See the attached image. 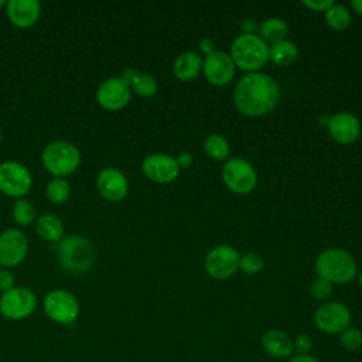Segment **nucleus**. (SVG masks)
<instances>
[{
	"instance_id": "aec40b11",
	"label": "nucleus",
	"mask_w": 362,
	"mask_h": 362,
	"mask_svg": "<svg viewBox=\"0 0 362 362\" xmlns=\"http://www.w3.org/2000/svg\"><path fill=\"white\" fill-rule=\"evenodd\" d=\"M201 71L202 59L194 51H185L180 54L173 64V72L180 81H192L199 75Z\"/></svg>"
},
{
	"instance_id": "4468645a",
	"label": "nucleus",
	"mask_w": 362,
	"mask_h": 362,
	"mask_svg": "<svg viewBox=\"0 0 362 362\" xmlns=\"http://www.w3.org/2000/svg\"><path fill=\"white\" fill-rule=\"evenodd\" d=\"M235 64L229 54L223 51H214L209 55H205L202 61V71L206 81L215 86L228 85L235 76Z\"/></svg>"
},
{
	"instance_id": "4be33fe9",
	"label": "nucleus",
	"mask_w": 362,
	"mask_h": 362,
	"mask_svg": "<svg viewBox=\"0 0 362 362\" xmlns=\"http://www.w3.org/2000/svg\"><path fill=\"white\" fill-rule=\"evenodd\" d=\"M37 233L48 242H59L64 238V225L52 214L41 215L35 222Z\"/></svg>"
},
{
	"instance_id": "1a4fd4ad",
	"label": "nucleus",
	"mask_w": 362,
	"mask_h": 362,
	"mask_svg": "<svg viewBox=\"0 0 362 362\" xmlns=\"http://www.w3.org/2000/svg\"><path fill=\"white\" fill-rule=\"evenodd\" d=\"M37 307L35 294L25 287H13L0 298V313L8 320H23L34 313Z\"/></svg>"
},
{
	"instance_id": "a878e982",
	"label": "nucleus",
	"mask_w": 362,
	"mask_h": 362,
	"mask_svg": "<svg viewBox=\"0 0 362 362\" xmlns=\"http://www.w3.org/2000/svg\"><path fill=\"white\" fill-rule=\"evenodd\" d=\"M325 20L331 28L341 31V30H345L351 24L352 17L346 7H344L341 4H334L331 8H328L325 11Z\"/></svg>"
},
{
	"instance_id": "72a5a7b5",
	"label": "nucleus",
	"mask_w": 362,
	"mask_h": 362,
	"mask_svg": "<svg viewBox=\"0 0 362 362\" xmlns=\"http://www.w3.org/2000/svg\"><path fill=\"white\" fill-rule=\"evenodd\" d=\"M13 287H14V276L6 269L0 270V291L6 293Z\"/></svg>"
},
{
	"instance_id": "393cba45",
	"label": "nucleus",
	"mask_w": 362,
	"mask_h": 362,
	"mask_svg": "<svg viewBox=\"0 0 362 362\" xmlns=\"http://www.w3.org/2000/svg\"><path fill=\"white\" fill-rule=\"evenodd\" d=\"M205 153L215 161H226L229 160L230 148L228 140L221 134H209L204 141Z\"/></svg>"
},
{
	"instance_id": "f03ea898",
	"label": "nucleus",
	"mask_w": 362,
	"mask_h": 362,
	"mask_svg": "<svg viewBox=\"0 0 362 362\" xmlns=\"http://www.w3.org/2000/svg\"><path fill=\"white\" fill-rule=\"evenodd\" d=\"M230 58L236 68L250 74L259 72L269 61V47L256 34H240L230 45Z\"/></svg>"
},
{
	"instance_id": "c9c22d12",
	"label": "nucleus",
	"mask_w": 362,
	"mask_h": 362,
	"mask_svg": "<svg viewBox=\"0 0 362 362\" xmlns=\"http://www.w3.org/2000/svg\"><path fill=\"white\" fill-rule=\"evenodd\" d=\"M288 362H321L318 358L313 356L311 354H307V355H300V354H294Z\"/></svg>"
},
{
	"instance_id": "f3484780",
	"label": "nucleus",
	"mask_w": 362,
	"mask_h": 362,
	"mask_svg": "<svg viewBox=\"0 0 362 362\" xmlns=\"http://www.w3.org/2000/svg\"><path fill=\"white\" fill-rule=\"evenodd\" d=\"M96 187L99 194L109 201H120L129 191L127 178L122 171L113 167H107L98 174Z\"/></svg>"
},
{
	"instance_id": "2eb2a0df",
	"label": "nucleus",
	"mask_w": 362,
	"mask_h": 362,
	"mask_svg": "<svg viewBox=\"0 0 362 362\" xmlns=\"http://www.w3.org/2000/svg\"><path fill=\"white\" fill-rule=\"evenodd\" d=\"M28 252L25 235L18 229H7L0 235V264L13 267L20 264Z\"/></svg>"
},
{
	"instance_id": "9b49d317",
	"label": "nucleus",
	"mask_w": 362,
	"mask_h": 362,
	"mask_svg": "<svg viewBox=\"0 0 362 362\" xmlns=\"http://www.w3.org/2000/svg\"><path fill=\"white\" fill-rule=\"evenodd\" d=\"M31 174L28 168L17 161L0 164V191L8 197H23L31 188Z\"/></svg>"
},
{
	"instance_id": "423d86ee",
	"label": "nucleus",
	"mask_w": 362,
	"mask_h": 362,
	"mask_svg": "<svg viewBox=\"0 0 362 362\" xmlns=\"http://www.w3.org/2000/svg\"><path fill=\"white\" fill-rule=\"evenodd\" d=\"M222 180L225 185L235 194H249L257 182L255 167L239 157L229 158L222 168Z\"/></svg>"
},
{
	"instance_id": "f257e3e1",
	"label": "nucleus",
	"mask_w": 362,
	"mask_h": 362,
	"mask_svg": "<svg viewBox=\"0 0 362 362\" xmlns=\"http://www.w3.org/2000/svg\"><path fill=\"white\" fill-rule=\"evenodd\" d=\"M280 98L276 81L263 72H250L239 79L233 92L236 109L249 117L263 116L274 109Z\"/></svg>"
},
{
	"instance_id": "9d476101",
	"label": "nucleus",
	"mask_w": 362,
	"mask_h": 362,
	"mask_svg": "<svg viewBox=\"0 0 362 362\" xmlns=\"http://www.w3.org/2000/svg\"><path fill=\"white\" fill-rule=\"evenodd\" d=\"M240 255L229 245H219L211 249L205 259L206 273L216 280H223L230 277L239 269Z\"/></svg>"
},
{
	"instance_id": "a19ab883",
	"label": "nucleus",
	"mask_w": 362,
	"mask_h": 362,
	"mask_svg": "<svg viewBox=\"0 0 362 362\" xmlns=\"http://www.w3.org/2000/svg\"><path fill=\"white\" fill-rule=\"evenodd\" d=\"M0 143H1V127H0Z\"/></svg>"
},
{
	"instance_id": "7c9ffc66",
	"label": "nucleus",
	"mask_w": 362,
	"mask_h": 362,
	"mask_svg": "<svg viewBox=\"0 0 362 362\" xmlns=\"http://www.w3.org/2000/svg\"><path fill=\"white\" fill-rule=\"evenodd\" d=\"M331 293H332V283H329L325 279L317 277L310 286V294L314 300L324 301L331 296Z\"/></svg>"
},
{
	"instance_id": "6ab92c4d",
	"label": "nucleus",
	"mask_w": 362,
	"mask_h": 362,
	"mask_svg": "<svg viewBox=\"0 0 362 362\" xmlns=\"http://www.w3.org/2000/svg\"><path fill=\"white\" fill-rule=\"evenodd\" d=\"M262 348L274 359H290L294 355L293 339L281 329H267L260 338Z\"/></svg>"
},
{
	"instance_id": "2f4dec72",
	"label": "nucleus",
	"mask_w": 362,
	"mask_h": 362,
	"mask_svg": "<svg viewBox=\"0 0 362 362\" xmlns=\"http://www.w3.org/2000/svg\"><path fill=\"white\" fill-rule=\"evenodd\" d=\"M293 346H294V352L296 354L307 355L313 349V338L308 334H298L293 339Z\"/></svg>"
},
{
	"instance_id": "20e7f679",
	"label": "nucleus",
	"mask_w": 362,
	"mask_h": 362,
	"mask_svg": "<svg viewBox=\"0 0 362 362\" xmlns=\"http://www.w3.org/2000/svg\"><path fill=\"white\" fill-rule=\"evenodd\" d=\"M58 259L65 270L83 273L95 262V247L86 238L71 235L59 240Z\"/></svg>"
},
{
	"instance_id": "a211bd4d",
	"label": "nucleus",
	"mask_w": 362,
	"mask_h": 362,
	"mask_svg": "<svg viewBox=\"0 0 362 362\" xmlns=\"http://www.w3.org/2000/svg\"><path fill=\"white\" fill-rule=\"evenodd\" d=\"M6 11L14 25L27 28L38 20L41 4L38 0H8L6 3Z\"/></svg>"
},
{
	"instance_id": "5701e85b",
	"label": "nucleus",
	"mask_w": 362,
	"mask_h": 362,
	"mask_svg": "<svg viewBox=\"0 0 362 362\" xmlns=\"http://www.w3.org/2000/svg\"><path fill=\"white\" fill-rule=\"evenodd\" d=\"M298 55V49L293 41L283 40L269 47V59L279 66L291 65Z\"/></svg>"
},
{
	"instance_id": "ddd939ff",
	"label": "nucleus",
	"mask_w": 362,
	"mask_h": 362,
	"mask_svg": "<svg viewBox=\"0 0 362 362\" xmlns=\"http://www.w3.org/2000/svg\"><path fill=\"white\" fill-rule=\"evenodd\" d=\"M130 96L132 89L122 76L103 81L96 90V99L99 105L107 110H119L124 107L129 103Z\"/></svg>"
},
{
	"instance_id": "39448f33",
	"label": "nucleus",
	"mask_w": 362,
	"mask_h": 362,
	"mask_svg": "<svg viewBox=\"0 0 362 362\" xmlns=\"http://www.w3.org/2000/svg\"><path fill=\"white\" fill-rule=\"evenodd\" d=\"M44 167L57 178L72 174L81 164L79 150L68 141H52L42 151Z\"/></svg>"
},
{
	"instance_id": "bb28decb",
	"label": "nucleus",
	"mask_w": 362,
	"mask_h": 362,
	"mask_svg": "<svg viewBox=\"0 0 362 362\" xmlns=\"http://www.w3.org/2000/svg\"><path fill=\"white\" fill-rule=\"evenodd\" d=\"M71 195V187L64 178H54L47 185V197L54 204L65 202Z\"/></svg>"
},
{
	"instance_id": "f704fd0d",
	"label": "nucleus",
	"mask_w": 362,
	"mask_h": 362,
	"mask_svg": "<svg viewBox=\"0 0 362 362\" xmlns=\"http://www.w3.org/2000/svg\"><path fill=\"white\" fill-rule=\"evenodd\" d=\"M194 161V157L189 151H182L178 157H177V163L180 167H189Z\"/></svg>"
},
{
	"instance_id": "7ed1b4c3",
	"label": "nucleus",
	"mask_w": 362,
	"mask_h": 362,
	"mask_svg": "<svg viewBox=\"0 0 362 362\" xmlns=\"http://www.w3.org/2000/svg\"><path fill=\"white\" fill-rule=\"evenodd\" d=\"M315 272L318 277L329 283H349L356 276V262L345 250L331 247L321 252L315 260Z\"/></svg>"
},
{
	"instance_id": "0eeeda50",
	"label": "nucleus",
	"mask_w": 362,
	"mask_h": 362,
	"mask_svg": "<svg viewBox=\"0 0 362 362\" xmlns=\"http://www.w3.org/2000/svg\"><path fill=\"white\" fill-rule=\"evenodd\" d=\"M314 324L321 332L341 334L351 324V311L339 301L322 303L314 313Z\"/></svg>"
},
{
	"instance_id": "e433bc0d",
	"label": "nucleus",
	"mask_w": 362,
	"mask_h": 362,
	"mask_svg": "<svg viewBox=\"0 0 362 362\" xmlns=\"http://www.w3.org/2000/svg\"><path fill=\"white\" fill-rule=\"evenodd\" d=\"M199 49L205 54V55H209L215 51V45H214V41L209 40V38H204L199 41Z\"/></svg>"
},
{
	"instance_id": "ea45409f",
	"label": "nucleus",
	"mask_w": 362,
	"mask_h": 362,
	"mask_svg": "<svg viewBox=\"0 0 362 362\" xmlns=\"http://www.w3.org/2000/svg\"><path fill=\"white\" fill-rule=\"evenodd\" d=\"M6 3H7V1H4V0H0V7H3V6H6Z\"/></svg>"
},
{
	"instance_id": "f8f14e48",
	"label": "nucleus",
	"mask_w": 362,
	"mask_h": 362,
	"mask_svg": "<svg viewBox=\"0 0 362 362\" xmlns=\"http://www.w3.org/2000/svg\"><path fill=\"white\" fill-rule=\"evenodd\" d=\"M141 171L148 180L157 184H168L178 177L180 165L177 158L168 154L154 153L143 160Z\"/></svg>"
},
{
	"instance_id": "6e6552de",
	"label": "nucleus",
	"mask_w": 362,
	"mask_h": 362,
	"mask_svg": "<svg viewBox=\"0 0 362 362\" xmlns=\"http://www.w3.org/2000/svg\"><path fill=\"white\" fill-rule=\"evenodd\" d=\"M45 314L58 324H72L79 315V303L66 290H54L44 298Z\"/></svg>"
},
{
	"instance_id": "c756f323",
	"label": "nucleus",
	"mask_w": 362,
	"mask_h": 362,
	"mask_svg": "<svg viewBox=\"0 0 362 362\" xmlns=\"http://www.w3.org/2000/svg\"><path fill=\"white\" fill-rule=\"evenodd\" d=\"M263 266H264L263 259L257 253H246L240 256L239 269L246 274H256L262 272Z\"/></svg>"
},
{
	"instance_id": "412c9836",
	"label": "nucleus",
	"mask_w": 362,
	"mask_h": 362,
	"mask_svg": "<svg viewBox=\"0 0 362 362\" xmlns=\"http://www.w3.org/2000/svg\"><path fill=\"white\" fill-rule=\"evenodd\" d=\"M122 78L129 83L130 89L140 96L148 98L157 92V82L154 76L147 72H137L132 68H127L123 71Z\"/></svg>"
},
{
	"instance_id": "58836bf2",
	"label": "nucleus",
	"mask_w": 362,
	"mask_h": 362,
	"mask_svg": "<svg viewBox=\"0 0 362 362\" xmlns=\"http://www.w3.org/2000/svg\"><path fill=\"white\" fill-rule=\"evenodd\" d=\"M358 280H359V284H361V287H362V272L359 273V279H358Z\"/></svg>"
},
{
	"instance_id": "4c0bfd02",
	"label": "nucleus",
	"mask_w": 362,
	"mask_h": 362,
	"mask_svg": "<svg viewBox=\"0 0 362 362\" xmlns=\"http://www.w3.org/2000/svg\"><path fill=\"white\" fill-rule=\"evenodd\" d=\"M351 4H352V7H354V10H355L358 14L362 16V0H352Z\"/></svg>"
},
{
	"instance_id": "b1692460",
	"label": "nucleus",
	"mask_w": 362,
	"mask_h": 362,
	"mask_svg": "<svg viewBox=\"0 0 362 362\" xmlns=\"http://www.w3.org/2000/svg\"><path fill=\"white\" fill-rule=\"evenodd\" d=\"M288 33V27L286 24L284 20L277 18V17H272L267 18L260 25V38L266 42H279L286 40V35Z\"/></svg>"
},
{
	"instance_id": "473e14b6",
	"label": "nucleus",
	"mask_w": 362,
	"mask_h": 362,
	"mask_svg": "<svg viewBox=\"0 0 362 362\" xmlns=\"http://www.w3.org/2000/svg\"><path fill=\"white\" fill-rule=\"evenodd\" d=\"M303 6L313 11H327L334 6L332 0H304Z\"/></svg>"
},
{
	"instance_id": "cd10ccee",
	"label": "nucleus",
	"mask_w": 362,
	"mask_h": 362,
	"mask_svg": "<svg viewBox=\"0 0 362 362\" xmlns=\"http://www.w3.org/2000/svg\"><path fill=\"white\" fill-rule=\"evenodd\" d=\"M13 218L20 225H30L35 219V209L33 204L24 198H20L13 205Z\"/></svg>"
},
{
	"instance_id": "c85d7f7f",
	"label": "nucleus",
	"mask_w": 362,
	"mask_h": 362,
	"mask_svg": "<svg viewBox=\"0 0 362 362\" xmlns=\"http://www.w3.org/2000/svg\"><path fill=\"white\" fill-rule=\"evenodd\" d=\"M339 342L348 351H358L362 348V331L349 325L339 334Z\"/></svg>"
},
{
	"instance_id": "dca6fc26",
	"label": "nucleus",
	"mask_w": 362,
	"mask_h": 362,
	"mask_svg": "<svg viewBox=\"0 0 362 362\" xmlns=\"http://www.w3.org/2000/svg\"><path fill=\"white\" fill-rule=\"evenodd\" d=\"M327 127L329 136L339 144H351L361 134V123L358 117L349 112H338L329 116Z\"/></svg>"
}]
</instances>
